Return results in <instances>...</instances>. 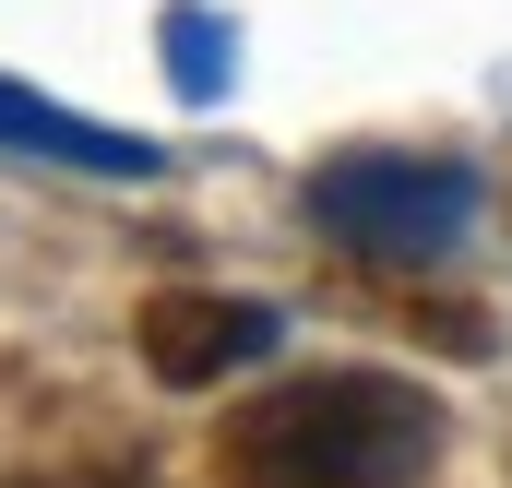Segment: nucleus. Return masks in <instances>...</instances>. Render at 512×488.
Masks as SVG:
<instances>
[{
    "label": "nucleus",
    "mask_w": 512,
    "mask_h": 488,
    "mask_svg": "<svg viewBox=\"0 0 512 488\" xmlns=\"http://www.w3.org/2000/svg\"><path fill=\"white\" fill-rule=\"evenodd\" d=\"M441 405L393 369H310L227 429V488H429Z\"/></svg>",
    "instance_id": "nucleus-1"
},
{
    "label": "nucleus",
    "mask_w": 512,
    "mask_h": 488,
    "mask_svg": "<svg viewBox=\"0 0 512 488\" xmlns=\"http://www.w3.org/2000/svg\"><path fill=\"white\" fill-rule=\"evenodd\" d=\"M322 239H346L358 262H441L477 215V179L453 155H334L310 179Z\"/></svg>",
    "instance_id": "nucleus-2"
},
{
    "label": "nucleus",
    "mask_w": 512,
    "mask_h": 488,
    "mask_svg": "<svg viewBox=\"0 0 512 488\" xmlns=\"http://www.w3.org/2000/svg\"><path fill=\"white\" fill-rule=\"evenodd\" d=\"M262 346H274V310H262V298H215V286L143 298V369H155L167 393H203V381L251 369Z\"/></svg>",
    "instance_id": "nucleus-3"
},
{
    "label": "nucleus",
    "mask_w": 512,
    "mask_h": 488,
    "mask_svg": "<svg viewBox=\"0 0 512 488\" xmlns=\"http://www.w3.org/2000/svg\"><path fill=\"white\" fill-rule=\"evenodd\" d=\"M0 143H12V155H48V167H96V179H155V143L84 120V108H60V96H24V84H0Z\"/></svg>",
    "instance_id": "nucleus-4"
},
{
    "label": "nucleus",
    "mask_w": 512,
    "mask_h": 488,
    "mask_svg": "<svg viewBox=\"0 0 512 488\" xmlns=\"http://www.w3.org/2000/svg\"><path fill=\"white\" fill-rule=\"evenodd\" d=\"M167 36H179V96H215V84H227V60H215V12H191V0H179V12H167Z\"/></svg>",
    "instance_id": "nucleus-5"
},
{
    "label": "nucleus",
    "mask_w": 512,
    "mask_h": 488,
    "mask_svg": "<svg viewBox=\"0 0 512 488\" xmlns=\"http://www.w3.org/2000/svg\"><path fill=\"white\" fill-rule=\"evenodd\" d=\"M0 488H143V465L96 453V465H24V477H0Z\"/></svg>",
    "instance_id": "nucleus-6"
}]
</instances>
